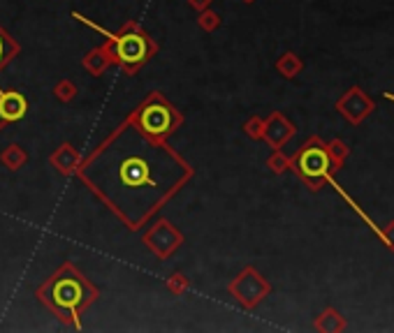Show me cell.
<instances>
[{
	"label": "cell",
	"mask_w": 394,
	"mask_h": 333,
	"mask_svg": "<svg viewBox=\"0 0 394 333\" xmlns=\"http://www.w3.org/2000/svg\"><path fill=\"white\" fill-rule=\"evenodd\" d=\"M35 298L54 317H58V322L79 331L83 313L100 298V287L83 276L72 262H63L35 289Z\"/></svg>",
	"instance_id": "2"
},
{
	"label": "cell",
	"mask_w": 394,
	"mask_h": 333,
	"mask_svg": "<svg viewBox=\"0 0 394 333\" xmlns=\"http://www.w3.org/2000/svg\"><path fill=\"white\" fill-rule=\"evenodd\" d=\"M295 123H292L286 114L281 111H272L270 116L265 119V132H262V141L270 144V148H283L288 144V141L295 137Z\"/></svg>",
	"instance_id": "10"
},
{
	"label": "cell",
	"mask_w": 394,
	"mask_h": 333,
	"mask_svg": "<svg viewBox=\"0 0 394 333\" xmlns=\"http://www.w3.org/2000/svg\"><path fill=\"white\" fill-rule=\"evenodd\" d=\"M313 329L320 333H341L348 329L346 317L337 310V308H325V310L313 320Z\"/></svg>",
	"instance_id": "13"
},
{
	"label": "cell",
	"mask_w": 394,
	"mask_h": 333,
	"mask_svg": "<svg viewBox=\"0 0 394 333\" xmlns=\"http://www.w3.org/2000/svg\"><path fill=\"white\" fill-rule=\"evenodd\" d=\"M125 121L151 139L167 141L183 125V114L167 99L161 90H149L146 97L132 109Z\"/></svg>",
	"instance_id": "4"
},
{
	"label": "cell",
	"mask_w": 394,
	"mask_h": 333,
	"mask_svg": "<svg viewBox=\"0 0 394 333\" xmlns=\"http://www.w3.org/2000/svg\"><path fill=\"white\" fill-rule=\"evenodd\" d=\"M79 162H81V155H79L77 148L70 144V141H63V144L58 146L56 151H52V155H49V164H52L61 176H74Z\"/></svg>",
	"instance_id": "11"
},
{
	"label": "cell",
	"mask_w": 394,
	"mask_h": 333,
	"mask_svg": "<svg viewBox=\"0 0 394 333\" xmlns=\"http://www.w3.org/2000/svg\"><path fill=\"white\" fill-rule=\"evenodd\" d=\"M290 162H292V157L290 155H286L281 151V148H274L272 151V155L267 157V169H270L272 174H276V176H281V174H286V171H290Z\"/></svg>",
	"instance_id": "18"
},
{
	"label": "cell",
	"mask_w": 394,
	"mask_h": 333,
	"mask_svg": "<svg viewBox=\"0 0 394 333\" xmlns=\"http://www.w3.org/2000/svg\"><path fill=\"white\" fill-rule=\"evenodd\" d=\"M212 3H214V0H188V5H190L195 12H204V10H209V7H212Z\"/></svg>",
	"instance_id": "24"
},
{
	"label": "cell",
	"mask_w": 394,
	"mask_h": 333,
	"mask_svg": "<svg viewBox=\"0 0 394 333\" xmlns=\"http://www.w3.org/2000/svg\"><path fill=\"white\" fill-rule=\"evenodd\" d=\"M21 54V47L10 32H7L3 26H0V72H3L7 65H10L16 56Z\"/></svg>",
	"instance_id": "16"
},
{
	"label": "cell",
	"mask_w": 394,
	"mask_h": 333,
	"mask_svg": "<svg viewBox=\"0 0 394 333\" xmlns=\"http://www.w3.org/2000/svg\"><path fill=\"white\" fill-rule=\"evenodd\" d=\"M72 19L86 23L88 28L98 30L100 35L105 37V47L109 49V54H112L114 65L116 68H121L128 77H135V74L151 61V58H156L158 52H161L158 42L151 37L137 21H125L116 32H109L105 28L95 26L93 21L77 14V12H72Z\"/></svg>",
	"instance_id": "3"
},
{
	"label": "cell",
	"mask_w": 394,
	"mask_h": 333,
	"mask_svg": "<svg viewBox=\"0 0 394 333\" xmlns=\"http://www.w3.org/2000/svg\"><path fill=\"white\" fill-rule=\"evenodd\" d=\"M383 238H385V246H388L390 253H394V220L383 224Z\"/></svg>",
	"instance_id": "23"
},
{
	"label": "cell",
	"mask_w": 394,
	"mask_h": 333,
	"mask_svg": "<svg viewBox=\"0 0 394 333\" xmlns=\"http://www.w3.org/2000/svg\"><path fill=\"white\" fill-rule=\"evenodd\" d=\"M81 65L91 77H103V74L114 65V58H112V54H109V49L105 47V42H103V44L91 49V52L81 58Z\"/></svg>",
	"instance_id": "12"
},
{
	"label": "cell",
	"mask_w": 394,
	"mask_h": 333,
	"mask_svg": "<svg viewBox=\"0 0 394 333\" xmlns=\"http://www.w3.org/2000/svg\"><path fill=\"white\" fill-rule=\"evenodd\" d=\"M30 111L28 97L16 88L0 90V130H5L7 125L21 123Z\"/></svg>",
	"instance_id": "9"
},
{
	"label": "cell",
	"mask_w": 394,
	"mask_h": 333,
	"mask_svg": "<svg viewBox=\"0 0 394 333\" xmlns=\"http://www.w3.org/2000/svg\"><path fill=\"white\" fill-rule=\"evenodd\" d=\"M327 155H330L332 171L337 174V171L343 169V166H346V160L350 155V146L343 139H332L330 144H327Z\"/></svg>",
	"instance_id": "17"
},
{
	"label": "cell",
	"mask_w": 394,
	"mask_h": 333,
	"mask_svg": "<svg viewBox=\"0 0 394 333\" xmlns=\"http://www.w3.org/2000/svg\"><path fill=\"white\" fill-rule=\"evenodd\" d=\"M30 155L21 144H7L3 151H0V164L5 166L7 171H19L28 164Z\"/></svg>",
	"instance_id": "14"
},
{
	"label": "cell",
	"mask_w": 394,
	"mask_h": 333,
	"mask_svg": "<svg viewBox=\"0 0 394 333\" xmlns=\"http://www.w3.org/2000/svg\"><path fill=\"white\" fill-rule=\"evenodd\" d=\"M241 3H246V5H253V3H257V0H241Z\"/></svg>",
	"instance_id": "25"
},
{
	"label": "cell",
	"mask_w": 394,
	"mask_h": 333,
	"mask_svg": "<svg viewBox=\"0 0 394 333\" xmlns=\"http://www.w3.org/2000/svg\"><path fill=\"white\" fill-rule=\"evenodd\" d=\"M241 130H244V135L253 141H262V132H265V119L262 116H250V119L244 121L241 125Z\"/></svg>",
	"instance_id": "22"
},
{
	"label": "cell",
	"mask_w": 394,
	"mask_h": 333,
	"mask_svg": "<svg viewBox=\"0 0 394 333\" xmlns=\"http://www.w3.org/2000/svg\"><path fill=\"white\" fill-rule=\"evenodd\" d=\"M52 93H54V97L58 99V102L68 104V102H72V99L79 95V88H77V83H74L72 79H61L54 86Z\"/></svg>",
	"instance_id": "20"
},
{
	"label": "cell",
	"mask_w": 394,
	"mask_h": 333,
	"mask_svg": "<svg viewBox=\"0 0 394 333\" xmlns=\"http://www.w3.org/2000/svg\"><path fill=\"white\" fill-rule=\"evenodd\" d=\"M334 109H337V114L341 116L343 121H348L350 125H359L376 111V102L364 88L350 86L346 93L337 99Z\"/></svg>",
	"instance_id": "8"
},
{
	"label": "cell",
	"mask_w": 394,
	"mask_h": 333,
	"mask_svg": "<svg viewBox=\"0 0 394 333\" xmlns=\"http://www.w3.org/2000/svg\"><path fill=\"white\" fill-rule=\"evenodd\" d=\"M165 287H167V291H170V294L183 296L190 289V280H188V276L183 271H174V273H170V276H167Z\"/></svg>",
	"instance_id": "19"
},
{
	"label": "cell",
	"mask_w": 394,
	"mask_h": 333,
	"mask_svg": "<svg viewBox=\"0 0 394 333\" xmlns=\"http://www.w3.org/2000/svg\"><path fill=\"white\" fill-rule=\"evenodd\" d=\"M128 231H141L195 176L192 164L167 141L119 123L74 171Z\"/></svg>",
	"instance_id": "1"
},
{
	"label": "cell",
	"mask_w": 394,
	"mask_h": 333,
	"mask_svg": "<svg viewBox=\"0 0 394 333\" xmlns=\"http://www.w3.org/2000/svg\"><path fill=\"white\" fill-rule=\"evenodd\" d=\"M274 68L283 79H295V77H299V72L304 70V61H301L295 52H286V54H281L279 58H276Z\"/></svg>",
	"instance_id": "15"
},
{
	"label": "cell",
	"mask_w": 394,
	"mask_h": 333,
	"mask_svg": "<svg viewBox=\"0 0 394 333\" xmlns=\"http://www.w3.org/2000/svg\"><path fill=\"white\" fill-rule=\"evenodd\" d=\"M228 294L244 308V310H255V308L272 294V282L267 280L255 266H244V269L230 280Z\"/></svg>",
	"instance_id": "6"
},
{
	"label": "cell",
	"mask_w": 394,
	"mask_h": 333,
	"mask_svg": "<svg viewBox=\"0 0 394 333\" xmlns=\"http://www.w3.org/2000/svg\"><path fill=\"white\" fill-rule=\"evenodd\" d=\"M290 169L297 174V178L304 183L311 193H320L323 186L334 174L325 141L318 135L308 137L304 144L299 146V151L292 155Z\"/></svg>",
	"instance_id": "5"
},
{
	"label": "cell",
	"mask_w": 394,
	"mask_h": 333,
	"mask_svg": "<svg viewBox=\"0 0 394 333\" xmlns=\"http://www.w3.org/2000/svg\"><path fill=\"white\" fill-rule=\"evenodd\" d=\"M183 241H186L183 238V231L174 222L165 220V218L151 222L144 231V236H141L144 248L151 255H156V260H161V262H167L170 257L177 255L179 248L183 246Z\"/></svg>",
	"instance_id": "7"
},
{
	"label": "cell",
	"mask_w": 394,
	"mask_h": 333,
	"mask_svg": "<svg viewBox=\"0 0 394 333\" xmlns=\"http://www.w3.org/2000/svg\"><path fill=\"white\" fill-rule=\"evenodd\" d=\"M197 26L204 32H216L223 26V16L209 7V10H204V12H197Z\"/></svg>",
	"instance_id": "21"
}]
</instances>
